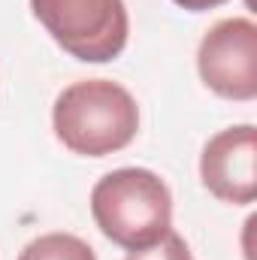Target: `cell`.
<instances>
[{"instance_id": "8", "label": "cell", "mask_w": 257, "mask_h": 260, "mask_svg": "<svg viewBox=\"0 0 257 260\" xmlns=\"http://www.w3.org/2000/svg\"><path fill=\"white\" fill-rule=\"evenodd\" d=\"M173 3L182 6V9H188V12H209V9L224 6L227 0H173Z\"/></svg>"}, {"instance_id": "7", "label": "cell", "mask_w": 257, "mask_h": 260, "mask_svg": "<svg viewBox=\"0 0 257 260\" xmlns=\"http://www.w3.org/2000/svg\"><path fill=\"white\" fill-rule=\"evenodd\" d=\"M127 260H194V257H191L188 242L176 230H170L157 245L142 248V251H127Z\"/></svg>"}, {"instance_id": "3", "label": "cell", "mask_w": 257, "mask_h": 260, "mask_svg": "<svg viewBox=\"0 0 257 260\" xmlns=\"http://www.w3.org/2000/svg\"><path fill=\"white\" fill-rule=\"evenodd\" d=\"M30 12L76 61L109 64L127 46L130 18L124 0H30Z\"/></svg>"}, {"instance_id": "1", "label": "cell", "mask_w": 257, "mask_h": 260, "mask_svg": "<svg viewBox=\"0 0 257 260\" xmlns=\"http://www.w3.org/2000/svg\"><path fill=\"white\" fill-rule=\"evenodd\" d=\"M52 127L73 154L106 157L133 142L139 130V106L118 82L82 79L58 94Z\"/></svg>"}, {"instance_id": "6", "label": "cell", "mask_w": 257, "mask_h": 260, "mask_svg": "<svg viewBox=\"0 0 257 260\" xmlns=\"http://www.w3.org/2000/svg\"><path fill=\"white\" fill-rule=\"evenodd\" d=\"M18 260H97L94 248L73 233H46L24 245Z\"/></svg>"}, {"instance_id": "5", "label": "cell", "mask_w": 257, "mask_h": 260, "mask_svg": "<svg viewBox=\"0 0 257 260\" xmlns=\"http://www.w3.org/2000/svg\"><path fill=\"white\" fill-rule=\"evenodd\" d=\"M203 188L221 203L248 206L257 197V130L236 124L215 133L200 154Z\"/></svg>"}, {"instance_id": "2", "label": "cell", "mask_w": 257, "mask_h": 260, "mask_svg": "<svg viewBox=\"0 0 257 260\" xmlns=\"http://www.w3.org/2000/svg\"><path fill=\"white\" fill-rule=\"evenodd\" d=\"M91 215L109 242L124 251H142L173 230V197L157 173L121 167L94 185Z\"/></svg>"}, {"instance_id": "4", "label": "cell", "mask_w": 257, "mask_h": 260, "mask_svg": "<svg viewBox=\"0 0 257 260\" xmlns=\"http://www.w3.org/2000/svg\"><path fill=\"white\" fill-rule=\"evenodd\" d=\"M203 85L224 100L257 97V24L251 18H221L197 49Z\"/></svg>"}]
</instances>
